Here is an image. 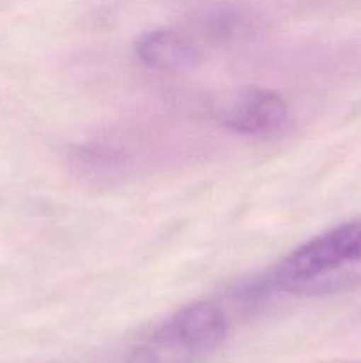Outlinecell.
<instances>
[{"mask_svg": "<svg viewBox=\"0 0 361 363\" xmlns=\"http://www.w3.org/2000/svg\"><path fill=\"white\" fill-rule=\"evenodd\" d=\"M276 289L331 296L361 286V218L342 223L290 252L273 273Z\"/></svg>", "mask_w": 361, "mask_h": 363, "instance_id": "obj_1", "label": "cell"}, {"mask_svg": "<svg viewBox=\"0 0 361 363\" xmlns=\"http://www.w3.org/2000/svg\"><path fill=\"white\" fill-rule=\"evenodd\" d=\"M227 333L225 312L211 301H195L137 344L126 363H198L222 346Z\"/></svg>", "mask_w": 361, "mask_h": 363, "instance_id": "obj_2", "label": "cell"}, {"mask_svg": "<svg viewBox=\"0 0 361 363\" xmlns=\"http://www.w3.org/2000/svg\"><path fill=\"white\" fill-rule=\"evenodd\" d=\"M214 116L223 128L244 137H268L289 123L290 110L285 99L269 89H243L223 98L214 106Z\"/></svg>", "mask_w": 361, "mask_h": 363, "instance_id": "obj_3", "label": "cell"}, {"mask_svg": "<svg viewBox=\"0 0 361 363\" xmlns=\"http://www.w3.org/2000/svg\"><path fill=\"white\" fill-rule=\"evenodd\" d=\"M137 57L147 67L163 73H190L202 64V52L173 30H151L134 43Z\"/></svg>", "mask_w": 361, "mask_h": 363, "instance_id": "obj_4", "label": "cell"}]
</instances>
